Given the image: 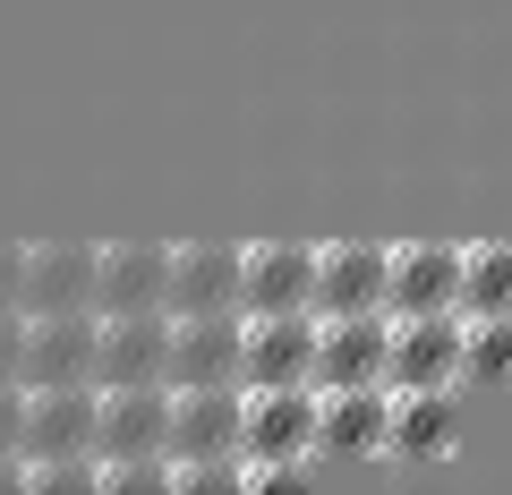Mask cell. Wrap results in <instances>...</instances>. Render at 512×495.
I'll return each mask as SVG.
<instances>
[{
	"label": "cell",
	"mask_w": 512,
	"mask_h": 495,
	"mask_svg": "<svg viewBox=\"0 0 512 495\" xmlns=\"http://www.w3.org/2000/svg\"><path fill=\"white\" fill-rule=\"evenodd\" d=\"M171 487H248V461H239V385L171 393Z\"/></svg>",
	"instance_id": "1"
},
{
	"label": "cell",
	"mask_w": 512,
	"mask_h": 495,
	"mask_svg": "<svg viewBox=\"0 0 512 495\" xmlns=\"http://www.w3.org/2000/svg\"><path fill=\"white\" fill-rule=\"evenodd\" d=\"M308 282H316V248H299V239L239 248V316H308Z\"/></svg>",
	"instance_id": "7"
},
{
	"label": "cell",
	"mask_w": 512,
	"mask_h": 495,
	"mask_svg": "<svg viewBox=\"0 0 512 495\" xmlns=\"http://www.w3.org/2000/svg\"><path fill=\"white\" fill-rule=\"evenodd\" d=\"M163 282H171V248L163 239H111V248H94V316L163 308Z\"/></svg>",
	"instance_id": "9"
},
{
	"label": "cell",
	"mask_w": 512,
	"mask_h": 495,
	"mask_svg": "<svg viewBox=\"0 0 512 495\" xmlns=\"http://www.w3.org/2000/svg\"><path fill=\"white\" fill-rule=\"evenodd\" d=\"M163 359H171V316H103L94 333V385H163Z\"/></svg>",
	"instance_id": "13"
},
{
	"label": "cell",
	"mask_w": 512,
	"mask_h": 495,
	"mask_svg": "<svg viewBox=\"0 0 512 495\" xmlns=\"http://www.w3.org/2000/svg\"><path fill=\"white\" fill-rule=\"evenodd\" d=\"M94 333H103L94 308H77V316H26L18 385L26 393H43V385H94Z\"/></svg>",
	"instance_id": "8"
},
{
	"label": "cell",
	"mask_w": 512,
	"mask_h": 495,
	"mask_svg": "<svg viewBox=\"0 0 512 495\" xmlns=\"http://www.w3.org/2000/svg\"><path fill=\"white\" fill-rule=\"evenodd\" d=\"M316 453V385H265L239 393V461L248 487H291Z\"/></svg>",
	"instance_id": "2"
},
{
	"label": "cell",
	"mask_w": 512,
	"mask_h": 495,
	"mask_svg": "<svg viewBox=\"0 0 512 495\" xmlns=\"http://www.w3.org/2000/svg\"><path fill=\"white\" fill-rule=\"evenodd\" d=\"M461 385V316H402L384 342V393H453Z\"/></svg>",
	"instance_id": "3"
},
{
	"label": "cell",
	"mask_w": 512,
	"mask_h": 495,
	"mask_svg": "<svg viewBox=\"0 0 512 495\" xmlns=\"http://www.w3.org/2000/svg\"><path fill=\"white\" fill-rule=\"evenodd\" d=\"M384 419H393V393H384V385L316 393V453H333V461H367V453H384Z\"/></svg>",
	"instance_id": "16"
},
{
	"label": "cell",
	"mask_w": 512,
	"mask_h": 495,
	"mask_svg": "<svg viewBox=\"0 0 512 495\" xmlns=\"http://www.w3.org/2000/svg\"><path fill=\"white\" fill-rule=\"evenodd\" d=\"M308 316H384V248L376 239H333L316 248V282H308Z\"/></svg>",
	"instance_id": "6"
},
{
	"label": "cell",
	"mask_w": 512,
	"mask_h": 495,
	"mask_svg": "<svg viewBox=\"0 0 512 495\" xmlns=\"http://www.w3.org/2000/svg\"><path fill=\"white\" fill-rule=\"evenodd\" d=\"M18 359H26V308L0 316V385H18Z\"/></svg>",
	"instance_id": "20"
},
{
	"label": "cell",
	"mask_w": 512,
	"mask_h": 495,
	"mask_svg": "<svg viewBox=\"0 0 512 495\" xmlns=\"http://www.w3.org/2000/svg\"><path fill=\"white\" fill-rule=\"evenodd\" d=\"M26 385H0V453H26Z\"/></svg>",
	"instance_id": "21"
},
{
	"label": "cell",
	"mask_w": 512,
	"mask_h": 495,
	"mask_svg": "<svg viewBox=\"0 0 512 495\" xmlns=\"http://www.w3.org/2000/svg\"><path fill=\"white\" fill-rule=\"evenodd\" d=\"M453 316H461V325H478V316H512V239H478V248H461Z\"/></svg>",
	"instance_id": "18"
},
{
	"label": "cell",
	"mask_w": 512,
	"mask_h": 495,
	"mask_svg": "<svg viewBox=\"0 0 512 495\" xmlns=\"http://www.w3.org/2000/svg\"><path fill=\"white\" fill-rule=\"evenodd\" d=\"M239 308V248L231 239H180L163 282V316H222Z\"/></svg>",
	"instance_id": "11"
},
{
	"label": "cell",
	"mask_w": 512,
	"mask_h": 495,
	"mask_svg": "<svg viewBox=\"0 0 512 495\" xmlns=\"http://www.w3.org/2000/svg\"><path fill=\"white\" fill-rule=\"evenodd\" d=\"M171 393L197 385H239V308L222 316H171V359H163Z\"/></svg>",
	"instance_id": "10"
},
{
	"label": "cell",
	"mask_w": 512,
	"mask_h": 495,
	"mask_svg": "<svg viewBox=\"0 0 512 495\" xmlns=\"http://www.w3.org/2000/svg\"><path fill=\"white\" fill-rule=\"evenodd\" d=\"M18 291H26V248H18V239H0V316L18 308Z\"/></svg>",
	"instance_id": "22"
},
{
	"label": "cell",
	"mask_w": 512,
	"mask_h": 495,
	"mask_svg": "<svg viewBox=\"0 0 512 495\" xmlns=\"http://www.w3.org/2000/svg\"><path fill=\"white\" fill-rule=\"evenodd\" d=\"M316 367V316H239V393L308 385Z\"/></svg>",
	"instance_id": "5"
},
{
	"label": "cell",
	"mask_w": 512,
	"mask_h": 495,
	"mask_svg": "<svg viewBox=\"0 0 512 495\" xmlns=\"http://www.w3.org/2000/svg\"><path fill=\"white\" fill-rule=\"evenodd\" d=\"M453 282H461V248L453 239H402L384 248V316H453Z\"/></svg>",
	"instance_id": "4"
},
{
	"label": "cell",
	"mask_w": 512,
	"mask_h": 495,
	"mask_svg": "<svg viewBox=\"0 0 512 495\" xmlns=\"http://www.w3.org/2000/svg\"><path fill=\"white\" fill-rule=\"evenodd\" d=\"M461 436L453 419V393H393V419H384V453L402 461H444Z\"/></svg>",
	"instance_id": "17"
},
{
	"label": "cell",
	"mask_w": 512,
	"mask_h": 495,
	"mask_svg": "<svg viewBox=\"0 0 512 495\" xmlns=\"http://www.w3.org/2000/svg\"><path fill=\"white\" fill-rule=\"evenodd\" d=\"M26 461H77L94 453V385H43L26 393Z\"/></svg>",
	"instance_id": "15"
},
{
	"label": "cell",
	"mask_w": 512,
	"mask_h": 495,
	"mask_svg": "<svg viewBox=\"0 0 512 495\" xmlns=\"http://www.w3.org/2000/svg\"><path fill=\"white\" fill-rule=\"evenodd\" d=\"M384 342H393V316H325V325H316V367H308V385H316V393L384 385Z\"/></svg>",
	"instance_id": "12"
},
{
	"label": "cell",
	"mask_w": 512,
	"mask_h": 495,
	"mask_svg": "<svg viewBox=\"0 0 512 495\" xmlns=\"http://www.w3.org/2000/svg\"><path fill=\"white\" fill-rule=\"evenodd\" d=\"M461 385H512V316L461 325Z\"/></svg>",
	"instance_id": "19"
},
{
	"label": "cell",
	"mask_w": 512,
	"mask_h": 495,
	"mask_svg": "<svg viewBox=\"0 0 512 495\" xmlns=\"http://www.w3.org/2000/svg\"><path fill=\"white\" fill-rule=\"evenodd\" d=\"M18 308L26 316H77V308H94V248H86V239H35V248H26Z\"/></svg>",
	"instance_id": "14"
}]
</instances>
